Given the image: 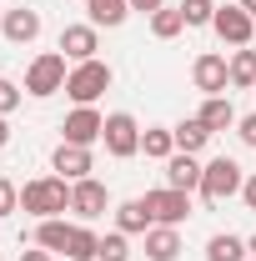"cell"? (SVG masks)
<instances>
[{
    "instance_id": "obj_6",
    "label": "cell",
    "mask_w": 256,
    "mask_h": 261,
    "mask_svg": "<svg viewBox=\"0 0 256 261\" xmlns=\"http://www.w3.org/2000/svg\"><path fill=\"white\" fill-rule=\"evenodd\" d=\"M106 151L116 156V161H131L136 151H141V126H136V116H126V111H111L106 116Z\"/></svg>"
},
{
    "instance_id": "obj_9",
    "label": "cell",
    "mask_w": 256,
    "mask_h": 261,
    "mask_svg": "<svg viewBox=\"0 0 256 261\" xmlns=\"http://www.w3.org/2000/svg\"><path fill=\"white\" fill-rule=\"evenodd\" d=\"M65 141H70V146H96L100 136H106V116H100L96 106H75V111H70V116H65Z\"/></svg>"
},
{
    "instance_id": "obj_2",
    "label": "cell",
    "mask_w": 256,
    "mask_h": 261,
    "mask_svg": "<svg viewBox=\"0 0 256 261\" xmlns=\"http://www.w3.org/2000/svg\"><path fill=\"white\" fill-rule=\"evenodd\" d=\"M241 186H246V176H241V166L231 161V156L206 161V171H201V196H206V206H226L231 196H241Z\"/></svg>"
},
{
    "instance_id": "obj_35",
    "label": "cell",
    "mask_w": 256,
    "mask_h": 261,
    "mask_svg": "<svg viewBox=\"0 0 256 261\" xmlns=\"http://www.w3.org/2000/svg\"><path fill=\"white\" fill-rule=\"evenodd\" d=\"M236 5H241V10H246V15H256V0H236Z\"/></svg>"
},
{
    "instance_id": "obj_14",
    "label": "cell",
    "mask_w": 256,
    "mask_h": 261,
    "mask_svg": "<svg viewBox=\"0 0 256 261\" xmlns=\"http://www.w3.org/2000/svg\"><path fill=\"white\" fill-rule=\"evenodd\" d=\"M201 171H206V166L196 161L191 151H176V156L166 161V186H176V191H201Z\"/></svg>"
},
{
    "instance_id": "obj_36",
    "label": "cell",
    "mask_w": 256,
    "mask_h": 261,
    "mask_svg": "<svg viewBox=\"0 0 256 261\" xmlns=\"http://www.w3.org/2000/svg\"><path fill=\"white\" fill-rule=\"evenodd\" d=\"M246 246H251V256H256V236H251V241H246Z\"/></svg>"
},
{
    "instance_id": "obj_29",
    "label": "cell",
    "mask_w": 256,
    "mask_h": 261,
    "mask_svg": "<svg viewBox=\"0 0 256 261\" xmlns=\"http://www.w3.org/2000/svg\"><path fill=\"white\" fill-rule=\"evenodd\" d=\"M15 106H20V86H15V81H5V75H0V116H10V111H15Z\"/></svg>"
},
{
    "instance_id": "obj_27",
    "label": "cell",
    "mask_w": 256,
    "mask_h": 261,
    "mask_svg": "<svg viewBox=\"0 0 256 261\" xmlns=\"http://www.w3.org/2000/svg\"><path fill=\"white\" fill-rule=\"evenodd\" d=\"M181 15H186V25H211L216 0H181Z\"/></svg>"
},
{
    "instance_id": "obj_10",
    "label": "cell",
    "mask_w": 256,
    "mask_h": 261,
    "mask_svg": "<svg viewBox=\"0 0 256 261\" xmlns=\"http://www.w3.org/2000/svg\"><path fill=\"white\" fill-rule=\"evenodd\" d=\"M106 206H111V191L100 186L96 176H86V181H70V211H75L81 221H96Z\"/></svg>"
},
{
    "instance_id": "obj_4",
    "label": "cell",
    "mask_w": 256,
    "mask_h": 261,
    "mask_svg": "<svg viewBox=\"0 0 256 261\" xmlns=\"http://www.w3.org/2000/svg\"><path fill=\"white\" fill-rule=\"evenodd\" d=\"M65 75H70V70H65L61 50H40L31 61V70H25V96H40V100L56 96V91H65Z\"/></svg>"
},
{
    "instance_id": "obj_24",
    "label": "cell",
    "mask_w": 256,
    "mask_h": 261,
    "mask_svg": "<svg viewBox=\"0 0 256 261\" xmlns=\"http://www.w3.org/2000/svg\"><path fill=\"white\" fill-rule=\"evenodd\" d=\"M171 136H176V151H201L206 141H211V130L201 126V116H191V121H181V126H171Z\"/></svg>"
},
{
    "instance_id": "obj_32",
    "label": "cell",
    "mask_w": 256,
    "mask_h": 261,
    "mask_svg": "<svg viewBox=\"0 0 256 261\" xmlns=\"http://www.w3.org/2000/svg\"><path fill=\"white\" fill-rule=\"evenodd\" d=\"M166 0H131V10H141V15H156Z\"/></svg>"
},
{
    "instance_id": "obj_22",
    "label": "cell",
    "mask_w": 256,
    "mask_h": 261,
    "mask_svg": "<svg viewBox=\"0 0 256 261\" xmlns=\"http://www.w3.org/2000/svg\"><path fill=\"white\" fill-rule=\"evenodd\" d=\"M181 31H186V15H181V5H161L156 15H151V35H156V40H176Z\"/></svg>"
},
{
    "instance_id": "obj_11",
    "label": "cell",
    "mask_w": 256,
    "mask_h": 261,
    "mask_svg": "<svg viewBox=\"0 0 256 261\" xmlns=\"http://www.w3.org/2000/svg\"><path fill=\"white\" fill-rule=\"evenodd\" d=\"M50 171L65 176V181H86V176L96 171V156H91V146H70V141H61L56 156H50Z\"/></svg>"
},
{
    "instance_id": "obj_13",
    "label": "cell",
    "mask_w": 256,
    "mask_h": 261,
    "mask_svg": "<svg viewBox=\"0 0 256 261\" xmlns=\"http://www.w3.org/2000/svg\"><path fill=\"white\" fill-rule=\"evenodd\" d=\"M0 31H5V40H10V45H31L35 35H40V10H31V5H15V10H5Z\"/></svg>"
},
{
    "instance_id": "obj_21",
    "label": "cell",
    "mask_w": 256,
    "mask_h": 261,
    "mask_svg": "<svg viewBox=\"0 0 256 261\" xmlns=\"http://www.w3.org/2000/svg\"><path fill=\"white\" fill-rule=\"evenodd\" d=\"M246 241L241 236H231V231H216L211 241H206V261H246Z\"/></svg>"
},
{
    "instance_id": "obj_3",
    "label": "cell",
    "mask_w": 256,
    "mask_h": 261,
    "mask_svg": "<svg viewBox=\"0 0 256 261\" xmlns=\"http://www.w3.org/2000/svg\"><path fill=\"white\" fill-rule=\"evenodd\" d=\"M100 91H111V65H106V61L70 65V75H65V96L75 100V106H96Z\"/></svg>"
},
{
    "instance_id": "obj_33",
    "label": "cell",
    "mask_w": 256,
    "mask_h": 261,
    "mask_svg": "<svg viewBox=\"0 0 256 261\" xmlns=\"http://www.w3.org/2000/svg\"><path fill=\"white\" fill-rule=\"evenodd\" d=\"M20 261H56V251H45V246H35V251H20Z\"/></svg>"
},
{
    "instance_id": "obj_34",
    "label": "cell",
    "mask_w": 256,
    "mask_h": 261,
    "mask_svg": "<svg viewBox=\"0 0 256 261\" xmlns=\"http://www.w3.org/2000/svg\"><path fill=\"white\" fill-rule=\"evenodd\" d=\"M5 141H10V121L0 116V146H5Z\"/></svg>"
},
{
    "instance_id": "obj_28",
    "label": "cell",
    "mask_w": 256,
    "mask_h": 261,
    "mask_svg": "<svg viewBox=\"0 0 256 261\" xmlns=\"http://www.w3.org/2000/svg\"><path fill=\"white\" fill-rule=\"evenodd\" d=\"M15 211H20V186H10L0 176V216H15Z\"/></svg>"
},
{
    "instance_id": "obj_12",
    "label": "cell",
    "mask_w": 256,
    "mask_h": 261,
    "mask_svg": "<svg viewBox=\"0 0 256 261\" xmlns=\"http://www.w3.org/2000/svg\"><path fill=\"white\" fill-rule=\"evenodd\" d=\"M96 50H100V35H96V25L86 20V25H65L61 31V56L65 61H96Z\"/></svg>"
},
{
    "instance_id": "obj_37",
    "label": "cell",
    "mask_w": 256,
    "mask_h": 261,
    "mask_svg": "<svg viewBox=\"0 0 256 261\" xmlns=\"http://www.w3.org/2000/svg\"><path fill=\"white\" fill-rule=\"evenodd\" d=\"M251 261H256V256H251Z\"/></svg>"
},
{
    "instance_id": "obj_17",
    "label": "cell",
    "mask_w": 256,
    "mask_h": 261,
    "mask_svg": "<svg viewBox=\"0 0 256 261\" xmlns=\"http://www.w3.org/2000/svg\"><path fill=\"white\" fill-rule=\"evenodd\" d=\"M151 226H156V221H151L146 201H121V206H116V231H126V236H146Z\"/></svg>"
},
{
    "instance_id": "obj_20",
    "label": "cell",
    "mask_w": 256,
    "mask_h": 261,
    "mask_svg": "<svg viewBox=\"0 0 256 261\" xmlns=\"http://www.w3.org/2000/svg\"><path fill=\"white\" fill-rule=\"evenodd\" d=\"M141 151H146L151 161H171V156H176V136H171V126H146V130H141Z\"/></svg>"
},
{
    "instance_id": "obj_16",
    "label": "cell",
    "mask_w": 256,
    "mask_h": 261,
    "mask_svg": "<svg viewBox=\"0 0 256 261\" xmlns=\"http://www.w3.org/2000/svg\"><path fill=\"white\" fill-rule=\"evenodd\" d=\"M196 116H201V126L211 130V136L236 126V106H231V96H206V106H201Z\"/></svg>"
},
{
    "instance_id": "obj_18",
    "label": "cell",
    "mask_w": 256,
    "mask_h": 261,
    "mask_svg": "<svg viewBox=\"0 0 256 261\" xmlns=\"http://www.w3.org/2000/svg\"><path fill=\"white\" fill-rule=\"evenodd\" d=\"M70 221L65 216H50V221H40L35 226V246H45V251H56V256H65V246H70Z\"/></svg>"
},
{
    "instance_id": "obj_5",
    "label": "cell",
    "mask_w": 256,
    "mask_h": 261,
    "mask_svg": "<svg viewBox=\"0 0 256 261\" xmlns=\"http://www.w3.org/2000/svg\"><path fill=\"white\" fill-rule=\"evenodd\" d=\"M146 211H151V221L156 226H181L186 216H191V191H176V186H161V191H146Z\"/></svg>"
},
{
    "instance_id": "obj_8",
    "label": "cell",
    "mask_w": 256,
    "mask_h": 261,
    "mask_svg": "<svg viewBox=\"0 0 256 261\" xmlns=\"http://www.w3.org/2000/svg\"><path fill=\"white\" fill-rule=\"evenodd\" d=\"M191 81H196L201 96H226V86H231V61L216 56V50H206V56L191 61Z\"/></svg>"
},
{
    "instance_id": "obj_31",
    "label": "cell",
    "mask_w": 256,
    "mask_h": 261,
    "mask_svg": "<svg viewBox=\"0 0 256 261\" xmlns=\"http://www.w3.org/2000/svg\"><path fill=\"white\" fill-rule=\"evenodd\" d=\"M241 201H246V206H251V211H256V171H251V176H246V186H241Z\"/></svg>"
},
{
    "instance_id": "obj_23",
    "label": "cell",
    "mask_w": 256,
    "mask_h": 261,
    "mask_svg": "<svg viewBox=\"0 0 256 261\" xmlns=\"http://www.w3.org/2000/svg\"><path fill=\"white\" fill-rule=\"evenodd\" d=\"M231 86H236V91H256V50L251 45H241V50L231 56Z\"/></svg>"
},
{
    "instance_id": "obj_25",
    "label": "cell",
    "mask_w": 256,
    "mask_h": 261,
    "mask_svg": "<svg viewBox=\"0 0 256 261\" xmlns=\"http://www.w3.org/2000/svg\"><path fill=\"white\" fill-rule=\"evenodd\" d=\"M96 251H100V236L91 226H75V231H70V246H65V256H70V261H96Z\"/></svg>"
},
{
    "instance_id": "obj_1",
    "label": "cell",
    "mask_w": 256,
    "mask_h": 261,
    "mask_svg": "<svg viewBox=\"0 0 256 261\" xmlns=\"http://www.w3.org/2000/svg\"><path fill=\"white\" fill-rule=\"evenodd\" d=\"M20 211H31L35 221H50L70 211V181L65 176H35L20 186Z\"/></svg>"
},
{
    "instance_id": "obj_7",
    "label": "cell",
    "mask_w": 256,
    "mask_h": 261,
    "mask_svg": "<svg viewBox=\"0 0 256 261\" xmlns=\"http://www.w3.org/2000/svg\"><path fill=\"white\" fill-rule=\"evenodd\" d=\"M211 31L221 35L226 45H251V35H256V15H246L241 5H216V15H211Z\"/></svg>"
},
{
    "instance_id": "obj_19",
    "label": "cell",
    "mask_w": 256,
    "mask_h": 261,
    "mask_svg": "<svg viewBox=\"0 0 256 261\" xmlns=\"http://www.w3.org/2000/svg\"><path fill=\"white\" fill-rule=\"evenodd\" d=\"M86 15H91V25H106V31H116L121 20L131 15V0H86Z\"/></svg>"
},
{
    "instance_id": "obj_15",
    "label": "cell",
    "mask_w": 256,
    "mask_h": 261,
    "mask_svg": "<svg viewBox=\"0 0 256 261\" xmlns=\"http://www.w3.org/2000/svg\"><path fill=\"white\" fill-rule=\"evenodd\" d=\"M181 256V231L176 226H151L146 231V261H176Z\"/></svg>"
},
{
    "instance_id": "obj_26",
    "label": "cell",
    "mask_w": 256,
    "mask_h": 261,
    "mask_svg": "<svg viewBox=\"0 0 256 261\" xmlns=\"http://www.w3.org/2000/svg\"><path fill=\"white\" fill-rule=\"evenodd\" d=\"M96 261H131L126 231H106V236H100V251H96Z\"/></svg>"
},
{
    "instance_id": "obj_30",
    "label": "cell",
    "mask_w": 256,
    "mask_h": 261,
    "mask_svg": "<svg viewBox=\"0 0 256 261\" xmlns=\"http://www.w3.org/2000/svg\"><path fill=\"white\" fill-rule=\"evenodd\" d=\"M236 136H241L246 146H256V111H251V116H241V121H236Z\"/></svg>"
}]
</instances>
